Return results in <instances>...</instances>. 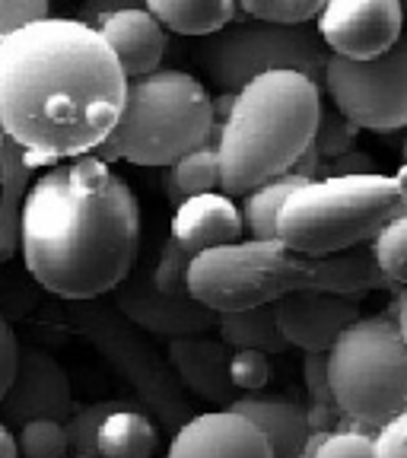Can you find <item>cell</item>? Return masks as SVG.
<instances>
[{"label": "cell", "mask_w": 407, "mask_h": 458, "mask_svg": "<svg viewBox=\"0 0 407 458\" xmlns=\"http://www.w3.org/2000/svg\"><path fill=\"white\" fill-rule=\"evenodd\" d=\"M124 96L122 67L83 20L45 16L0 38V134L36 169L96 153Z\"/></svg>", "instance_id": "1"}, {"label": "cell", "mask_w": 407, "mask_h": 458, "mask_svg": "<svg viewBox=\"0 0 407 458\" xmlns=\"http://www.w3.org/2000/svg\"><path fill=\"white\" fill-rule=\"evenodd\" d=\"M137 251L140 208L112 165L80 157L32 182L20 216V255L42 290L93 302L134 271Z\"/></svg>", "instance_id": "2"}, {"label": "cell", "mask_w": 407, "mask_h": 458, "mask_svg": "<svg viewBox=\"0 0 407 458\" xmlns=\"http://www.w3.org/2000/svg\"><path fill=\"white\" fill-rule=\"evenodd\" d=\"M322 114V86L300 73H265L242 86L214 134L220 194L242 198L293 172L312 150Z\"/></svg>", "instance_id": "3"}, {"label": "cell", "mask_w": 407, "mask_h": 458, "mask_svg": "<svg viewBox=\"0 0 407 458\" xmlns=\"http://www.w3.org/2000/svg\"><path fill=\"white\" fill-rule=\"evenodd\" d=\"M216 134V102L200 80L175 67H159L128 80L124 108L112 134L89 157L134 165H175Z\"/></svg>", "instance_id": "4"}, {"label": "cell", "mask_w": 407, "mask_h": 458, "mask_svg": "<svg viewBox=\"0 0 407 458\" xmlns=\"http://www.w3.org/2000/svg\"><path fill=\"white\" fill-rule=\"evenodd\" d=\"M401 214L394 182L379 172L312 179L286 198L277 239L296 255L322 258L372 242Z\"/></svg>", "instance_id": "5"}, {"label": "cell", "mask_w": 407, "mask_h": 458, "mask_svg": "<svg viewBox=\"0 0 407 458\" xmlns=\"http://www.w3.org/2000/svg\"><path fill=\"white\" fill-rule=\"evenodd\" d=\"M328 382L341 417L382 429L407 414V344L388 312L366 315L328 351Z\"/></svg>", "instance_id": "6"}, {"label": "cell", "mask_w": 407, "mask_h": 458, "mask_svg": "<svg viewBox=\"0 0 407 458\" xmlns=\"http://www.w3.org/2000/svg\"><path fill=\"white\" fill-rule=\"evenodd\" d=\"M296 290H309V258L280 239H242L200 251L188 267V296L216 315L274 306Z\"/></svg>", "instance_id": "7"}, {"label": "cell", "mask_w": 407, "mask_h": 458, "mask_svg": "<svg viewBox=\"0 0 407 458\" xmlns=\"http://www.w3.org/2000/svg\"><path fill=\"white\" fill-rule=\"evenodd\" d=\"M67 325L83 337L108 366L131 386L140 408L165 433H179L194 417L191 394L179 386L169 360L150 344V337L124 322L106 302H73L67 309Z\"/></svg>", "instance_id": "8"}, {"label": "cell", "mask_w": 407, "mask_h": 458, "mask_svg": "<svg viewBox=\"0 0 407 458\" xmlns=\"http://www.w3.org/2000/svg\"><path fill=\"white\" fill-rule=\"evenodd\" d=\"M198 57L223 96L265 73H300L322 86L328 48L315 26H267L258 20H233L223 32L204 38Z\"/></svg>", "instance_id": "9"}, {"label": "cell", "mask_w": 407, "mask_h": 458, "mask_svg": "<svg viewBox=\"0 0 407 458\" xmlns=\"http://www.w3.org/2000/svg\"><path fill=\"white\" fill-rule=\"evenodd\" d=\"M322 86L335 99L337 114L357 131L407 128V32L372 61L328 57Z\"/></svg>", "instance_id": "10"}, {"label": "cell", "mask_w": 407, "mask_h": 458, "mask_svg": "<svg viewBox=\"0 0 407 458\" xmlns=\"http://www.w3.org/2000/svg\"><path fill=\"white\" fill-rule=\"evenodd\" d=\"M73 408H77V401H73L71 376L64 366L42 347L20 344L13 382H10L7 394L0 398V423L10 433L36 420L67 423Z\"/></svg>", "instance_id": "11"}, {"label": "cell", "mask_w": 407, "mask_h": 458, "mask_svg": "<svg viewBox=\"0 0 407 458\" xmlns=\"http://www.w3.org/2000/svg\"><path fill=\"white\" fill-rule=\"evenodd\" d=\"M318 36L328 55L372 61L404 36V4L398 0H325Z\"/></svg>", "instance_id": "12"}, {"label": "cell", "mask_w": 407, "mask_h": 458, "mask_svg": "<svg viewBox=\"0 0 407 458\" xmlns=\"http://www.w3.org/2000/svg\"><path fill=\"white\" fill-rule=\"evenodd\" d=\"M112 309L124 322L140 328L143 335L175 341V337L210 335L216 328V312L204 309L194 300H172L163 296L153 284V267L134 265V271L114 286Z\"/></svg>", "instance_id": "13"}, {"label": "cell", "mask_w": 407, "mask_h": 458, "mask_svg": "<svg viewBox=\"0 0 407 458\" xmlns=\"http://www.w3.org/2000/svg\"><path fill=\"white\" fill-rule=\"evenodd\" d=\"M274 318L286 347H300L302 353H328L337 337L360 322V300L296 290L274 302Z\"/></svg>", "instance_id": "14"}, {"label": "cell", "mask_w": 407, "mask_h": 458, "mask_svg": "<svg viewBox=\"0 0 407 458\" xmlns=\"http://www.w3.org/2000/svg\"><path fill=\"white\" fill-rule=\"evenodd\" d=\"M165 458H274V452L245 417L204 411L172 437Z\"/></svg>", "instance_id": "15"}, {"label": "cell", "mask_w": 407, "mask_h": 458, "mask_svg": "<svg viewBox=\"0 0 407 458\" xmlns=\"http://www.w3.org/2000/svg\"><path fill=\"white\" fill-rule=\"evenodd\" d=\"M165 360H169L172 372L179 386L185 388L191 398H200L214 404L216 411H229L239 392L229 382V360L233 351L220 337L198 335V337H175L165 341Z\"/></svg>", "instance_id": "16"}, {"label": "cell", "mask_w": 407, "mask_h": 458, "mask_svg": "<svg viewBox=\"0 0 407 458\" xmlns=\"http://www.w3.org/2000/svg\"><path fill=\"white\" fill-rule=\"evenodd\" d=\"M96 32L114 55L124 80L147 77V73L163 67L169 36L147 7H131V4L114 7L112 4L106 16L96 22Z\"/></svg>", "instance_id": "17"}, {"label": "cell", "mask_w": 407, "mask_h": 458, "mask_svg": "<svg viewBox=\"0 0 407 458\" xmlns=\"http://www.w3.org/2000/svg\"><path fill=\"white\" fill-rule=\"evenodd\" d=\"M242 210L236 208V200L220 191L182 200L172 216V239L191 258L200 251L242 242Z\"/></svg>", "instance_id": "18"}, {"label": "cell", "mask_w": 407, "mask_h": 458, "mask_svg": "<svg viewBox=\"0 0 407 458\" xmlns=\"http://www.w3.org/2000/svg\"><path fill=\"white\" fill-rule=\"evenodd\" d=\"M233 414L245 417L267 439L274 458H302L312 443L309 411L296 398L284 394H239L233 401Z\"/></svg>", "instance_id": "19"}, {"label": "cell", "mask_w": 407, "mask_h": 458, "mask_svg": "<svg viewBox=\"0 0 407 458\" xmlns=\"http://www.w3.org/2000/svg\"><path fill=\"white\" fill-rule=\"evenodd\" d=\"M309 290L360 300L363 293L392 290V284L386 280L379 261H376L372 242H363L347 251H337V255L309 258Z\"/></svg>", "instance_id": "20"}, {"label": "cell", "mask_w": 407, "mask_h": 458, "mask_svg": "<svg viewBox=\"0 0 407 458\" xmlns=\"http://www.w3.org/2000/svg\"><path fill=\"white\" fill-rule=\"evenodd\" d=\"M36 165L13 140L0 143V265L20 251V216Z\"/></svg>", "instance_id": "21"}, {"label": "cell", "mask_w": 407, "mask_h": 458, "mask_svg": "<svg viewBox=\"0 0 407 458\" xmlns=\"http://www.w3.org/2000/svg\"><path fill=\"white\" fill-rule=\"evenodd\" d=\"M159 449V427L140 404L118 401L96 437L99 458H153Z\"/></svg>", "instance_id": "22"}, {"label": "cell", "mask_w": 407, "mask_h": 458, "mask_svg": "<svg viewBox=\"0 0 407 458\" xmlns=\"http://www.w3.org/2000/svg\"><path fill=\"white\" fill-rule=\"evenodd\" d=\"M147 10L165 32L194 38L216 36L239 16L233 0H147Z\"/></svg>", "instance_id": "23"}, {"label": "cell", "mask_w": 407, "mask_h": 458, "mask_svg": "<svg viewBox=\"0 0 407 458\" xmlns=\"http://www.w3.org/2000/svg\"><path fill=\"white\" fill-rule=\"evenodd\" d=\"M216 331L229 351H258V353H284L290 351L274 318V306L245 309V312L216 315Z\"/></svg>", "instance_id": "24"}, {"label": "cell", "mask_w": 407, "mask_h": 458, "mask_svg": "<svg viewBox=\"0 0 407 458\" xmlns=\"http://www.w3.org/2000/svg\"><path fill=\"white\" fill-rule=\"evenodd\" d=\"M306 182H312L302 172H286L280 179H271L265 185H258L255 191L245 194L242 200V226L251 239H277V216L284 210L286 198L300 191Z\"/></svg>", "instance_id": "25"}, {"label": "cell", "mask_w": 407, "mask_h": 458, "mask_svg": "<svg viewBox=\"0 0 407 458\" xmlns=\"http://www.w3.org/2000/svg\"><path fill=\"white\" fill-rule=\"evenodd\" d=\"M220 191V159H216L214 140L182 157L175 165H169V179H165V194L172 204L179 208L182 200L198 198V194Z\"/></svg>", "instance_id": "26"}, {"label": "cell", "mask_w": 407, "mask_h": 458, "mask_svg": "<svg viewBox=\"0 0 407 458\" xmlns=\"http://www.w3.org/2000/svg\"><path fill=\"white\" fill-rule=\"evenodd\" d=\"M322 0H242L245 20L267 26H312L322 16Z\"/></svg>", "instance_id": "27"}, {"label": "cell", "mask_w": 407, "mask_h": 458, "mask_svg": "<svg viewBox=\"0 0 407 458\" xmlns=\"http://www.w3.org/2000/svg\"><path fill=\"white\" fill-rule=\"evenodd\" d=\"M118 401H89V404H77L73 414L64 423V437H67V452L77 458H99L96 455V437H99V427Z\"/></svg>", "instance_id": "28"}, {"label": "cell", "mask_w": 407, "mask_h": 458, "mask_svg": "<svg viewBox=\"0 0 407 458\" xmlns=\"http://www.w3.org/2000/svg\"><path fill=\"white\" fill-rule=\"evenodd\" d=\"M372 251L386 280L394 286H407V214H398L379 236L372 239Z\"/></svg>", "instance_id": "29"}, {"label": "cell", "mask_w": 407, "mask_h": 458, "mask_svg": "<svg viewBox=\"0 0 407 458\" xmlns=\"http://www.w3.org/2000/svg\"><path fill=\"white\" fill-rule=\"evenodd\" d=\"M302 458H376V433L372 429H335L315 433Z\"/></svg>", "instance_id": "30"}, {"label": "cell", "mask_w": 407, "mask_h": 458, "mask_svg": "<svg viewBox=\"0 0 407 458\" xmlns=\"http://www.w3.org/2000/svg\"><path fill=\"white\" fill-rule=\"evenodd\" d=\"M188 267H191V255L175 239H165L157 265H153V284L159 293L172 296V300H191L188 296Z\"/></svg>", "instance_id": "31"}, {"label": "cell", "mask_w": 407, "mask_h": 458, "mask_svg": "<svg viewBox=\"0 0 407 458\" xmlns=\"http://www.w3.org/2000/svg\"><path fill=\"white\" fill-rule=\"evenodd\" d=\"M16 437V452L20 458H67V437L64 423L55 420H36L26 423L13 433Z\"/></svg>", "instance_id": "32"}, {"label": "cell", "mask_w": 407, "mask_h": 458, "mask_svg": "<svg viewBox=\"0 0 407 458\" xmlns=\"http://www.w3.org/2000/svg\"><path fill=\"white\" fill-rule=\"evenodd\" d=\"M274 379V366L267 353L258 351H233L229 360V382L239 394H261Z\"/></svg>", "instance_id": "33"}, {"label": "cell", "mask_w": 407, "mask_h": 458, "mask_svg": "<svg viewBox=\"0 0 407 458\" xmlns=\"http://www.w3.org/2000/svg\"><path fill=\"white\" fill-rule=\"evenodd\" d=\"M353 140H357V128L347 124L341 114H322L318 122V131H315L312 140V153L315 157H328L331 163L341 159L343 153H351Z\"/></svg>", "instance_id": "34"}, {"label": "cell", "mask_w": 407, "mask_h": 458, "mask_svg": "<svg viewBox=\"0 0 407 458\" xmlns=\"http://www.w3.org/2000/svg\"><path fill=\"white\" fill-rule=\"evenodd\" d=\"M45 16H51V7L45 0H0V38H7L10 32L45 20Z\"/></svg>", "instance_id": "35"}, {"label": "cell", "mask_w": 407, "mask_h": 458, "mask_svg": "<svg viewBox=\"0 0 407 458\" xmlns=\"http://www.w3.org/2000/svg\"><path fill=\"white\" fill-rule=\"evenodd\" d=\"M376 458H407V414L376 429Z\"/></svg>", "instance_id": "36"}, {"label": "cell", "mask_w": 407, "mask_h": 458, "mask_svg": "<svg viewBox=\"0 0 407 458\" xmlns=\"http://www.w3.org/2000/svg\"><path fill=\"white\" fill-rule=\"evenodd\" d=\"M16 357H20V337L7 325V318L0 315V398L7 394L10 382L16 372Z\"/></svg>", "instance_id": "37"}, {"label": "cell", "mask_w": 407, "mask_h": 458, "mask_svg": "<svg viewBox=\"0 0 407 458\" xmlns=\"http://www.w3.org/2000/svg\"><path fill=\"white\" fill-rule=\"evenodd\" d=\"M372 163L366 153H343L341 159H335V175H369Z\"/></svg>", "instance_id": "38"}, {"label": "cell", "mask_w": 407, "mask_h": 458, "mask_svg": "<svg viewBox=\"0 0 407 458\" xmlns=\"http://www.w3.org/2000/svg\"><path fill=\"white\" fill-rule=\"evenodd\" d=\"M398 325L401 337L407 344V286H394V300H392V312H388Z\"/></svg>", "instance_id": "39"}, {"label": "cell", "mask_w": 407, "mask_h": 458, "mask_svg": "<svg viewBox=\"0 0 407 458\" xmlns=\"http://www.w3.org/2000/svg\"><path fill=\"white\" fill-rule=\"evenodd\" d=\"M0 458H20V452H16V437L4 423H0Z\"/></svg>", "instance_id": "40"}, {"label": "cell", "mask_w": 407, "mask_h": 458, "mask_svg": "<svg viewBox=\"0 0 407 458\" xmlns=\"http://www.w3.org/2000/svg\"><path fill=\"white\" fill-rule=\"evenodd\" d=\"M0 143H4V134H0Z\"/></svg>", "instance_id": "41"}, {"label": "cell", "mask_w": 407, "mask_h": 458, "mask_svg": "<svg viewBox=\"0 0 407 458\" xmlns=\"http://www.w3.org/2000/svg\"><path fill=\"white\" fill-rule=\"evenodd\" d=\"M404 13H407V4H404Z\"/></svg>", "instance_id": "42"}, {"label": "cell", "mask_w": 407, "mask_h": 458, "mask_svg": "<svg viewBox=\"0 0 407 458\" xmlns=\"http://www.w3.org/2000/svg\"><path fill=\"white\" fill-rule=\"evenodd\" d=\"M404 157H407V147H404Z\"/></svg>", "instance_id": "43"}, {"label": "cell", "mask_w": 407, "mask_h": 458, "mask_svg": "<svg viewBox=\"0 0 407 458\" xmlns=\"http://www.w3.org/2000/svg\"><path fill=\"white\" fill-rule=\"evenodd\" d=\"M67 458H77V455H67Z\"/></svg>", "instance_id": "44"}]
</instances>
